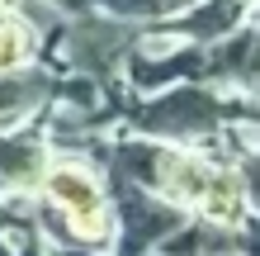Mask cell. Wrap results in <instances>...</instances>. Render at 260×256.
I'll list each match as a JSON object with an SVG mask.
<instances>
[{"label": "cell", "instance_id": "6da1fadb", "mask_svg": "<svg viewBox=\"0 0 260 256\" xmlns=\"http://www.w3.org/2000/svg\"><path fill=\"white\" fill-rule=\"evenodd\" d=\"M133 43H137V24H118V19H109V14H100L90 5L62 14V29H57L62 62L71 71H81V76H95V81L114 76L123 67Z\"/></svg>", "mask_w": 260, "mask_h": 256}, {"label": "cell", "instance_id": "7a4b0ae2", "mask_svg": "<svg viewBox=\"0 0 260 256\" xmlns=\"http://www.w3.org/2000/svg\"><path fill=\"white\" fill-rule=\"evenodd\" d=\"M232 114L222 95H213L208 86L180 81L156 90L142 109L133 114V124L142 128V138H208L222 128V119Z\"/></svg>", "mask_w": 260, "mask_h": 256}, {"label": "cell", "instance_id": "3957f363", "mask_svg": "<svg viewBox=\"0 0 260 256\" xmlns=\"http://www.w3.org/2000/svg\"><path fill=\"white\" fill-rule=\"evenodd\" d=\"M43 190H48V200L71 218V228L81 233V237H104V228H109L104 190H100V180L90 176L81 161H62V166H52L48 176H43Z\"/></svg>", "mask_w": 260, "mask_h": 256}, {"label": "cell", "instance_id": "277c9868", "mask_svg": "<svg viewBox=\"0 0 260 256\" xmlns=\"http://www.w3.org/2000/svg\"><path fill=\"white\" fill-rule=\"evenodd\" d=\"M241 24H251V0H194L189 10L175 14L171 29L194 48H213L227 34H237Z\"/></svg>", "mask_w": 260, "mask_h": 256}, {"label": "cell", "instance_id": "5b68a950", "mask_svg": "<svg viewBox=\"0 0 260 256\" xmlns=\"http://www.w3.org/2000/svg\"><path fill=\"white\" fill-rule=\"evenodd\" d=\"M57 76L38 62H24L14 71H0V128H14L24 124L28 114H38L43 104L52 100Z\"/></svg>", "mask_w": 260, "mask_h": 256}, {"label": "cell", "instance_id": "8992f818", "mask_svg": "<svg viewBox=\"0 0 260 256\" xmlns=\"http://www.w3.org/2000/svg\"><path fill=\"white\" fill-rule=\"evenodd\" d=\"M204 76L241 86V90L255 86V24H241L237 34H227L222 43L204 48Z\"/></svg>", "mask_w": 260, "mask_h": 256}, {"label": "cell", "instance_id": "52a82bcc", "mask_svg": "<svg viewBox=\"0 0 260 256\" xmlns=\"http://www.w3.org/2000/svg\"><path fill=\"white\" fill-rule=\"evenodd\" d=\"M118 214H123V242H128V251L147 247V242H161L166 233L180 228V209H171V204H151L142 190H123Z\"/></svg>", "mask_w": 260, "mask_h": 256}, {"label": "cell", "instance_id": "ba28073f", "mask_svg": "<svg viewBox=\"0 0 260 256\" xmlns=\"http://www.w3.org/2000/svg\"><path fill=\"white\" fill-rule=\"evenodd\" d=\"M43 171L38 133H0V185H28Z\"/></svg>", "mask_w": 260, "mask_h": 256}, {"label": "cell", "instance_id": "9c48e42d", "mask_svg": "<svg viewBox=\"0 0 260 256\" xmlns=\"http://www.w3.org/2000/svg\"><path fill=\"white\" fill-rule=\"evenodd\" d=\"M85 5L118 19V24H166L180 10H189L194 0H85Z\"/></svg>", "mask_w": 260, "mask_h": 256}, {"label": "cell", "instance_id": "30bf717a", "mask_svg": "<svg viewBox=\"0 0 260 256\" xmlns=\"http://www.w3.org/2000/svg\"><path fill=\"white\" fill-rule=\"evenodd\" d=\"M34 52H38V29L19 10H0V71L34 62Z\"/></svg>", "mask_w": 260, "mask_h": 256}, {"label": "cell", "instance_id": "8fae6325", "mask_svg": "<svg viewBox=\"0 0 260 256\" xmlns=\"http://www.w3.org/2000/svg\"><path fill=\"white\" fill-rule=\"evenodd\" d=\"M166 251H171V256H232L237 237L208 228V223H199V228H185L175 242H166Z\"/></svg>", "mask_w": 260, "mask_h": 256}, {"label": "cell", "instance_id": "7c38bea8", "mask_svg": "<svg viewBox=\"0 0 260 256\" xmlns=\"http://www.w3.org/2000/svg\"><path fill=\"white\" fill-rule=\"evenodd\" d=\"M52 5L62 10V14H71V10H85V0H52Z\"/></svg>", "mask_w": 260, "mask_h": 256}, {"label": "cell", "instance_id": "4fadbf2b", "mask_svg": "<svg viewBox=\"0 0 260 256\" xmlns=\"http://www.w3.org/2000/svg\"><path fill=\"white\" fill-rule=\"evenodd\" d=\"M14 5H19V0H0V10H14Z\"/></svg>", "mask_w": 260, "mask_h": 256}]
</instances>
